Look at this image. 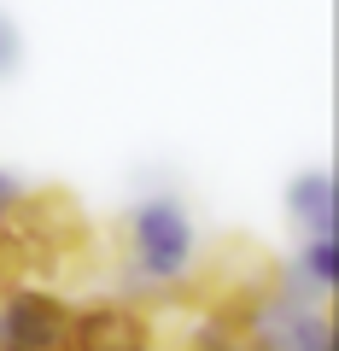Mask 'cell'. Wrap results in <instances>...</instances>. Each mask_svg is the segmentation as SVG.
Segmentation results:
<instances>
[{"mask_svg":"<svg viewBox=\"0 0 339 351\" xmlns=\"http://www.w3.org/2000/svg\"><path fill=\"white\" fill-rule=\"evenodd\" d=\"M71 322L59 299L36 287H12L0 299V351H71Z\"/></svg>","mask_w":339,"mask_h":351,"instance_id":"cell-3","label":"cell"},{"mask_svg":"<svg viewBox=\"0 0 339 351\" xmlns=\"http://www.w3.org/2000/svg\"><path fill=\"white\" fill-rule=\"evenodd\" d=\"M24 205H29V188L18 182L12 170H0V223H12V217L24 211Z\"/></svg>","mask_w":339,"mask_h":351,"instance_id":"cell-8","label":"cell"},{"mask_svg":"<svg viewBox=\"0 0 339 351\" xmlns=\"http://www.w3.org/2000/svg\"><path fill=\"white\" fill-rule=\"evenodd\" d=\"M287 217L299 223V234H339V182L327 164L287 182Z\"/></svg>","mask_w":339,"mask_h":351,"instance_id":"cell-4","label":"cell"},{"mask_svg":"<svg viewBox=\"0 0 339 351\" xmlns=\"http://www.w3.org/2000/svg\"><path fill=\"white\" fill-rule=\"evenodd\" d=\"M71 351H147V322L135 311L100 304L71 322Z\"/></svg>","mask_w":339,"mask_h":351,"instance_id":"cell-5","label":"cell"},{"mask_svg":"<svg viewBox=\"0 0 339 351\" xmlns=\"http://www.w3.org/2000/svg\"><path fill=\"white\" fill-rule=\"evenodd\" d=\"M292 287L316 293V299H327L339 287V234H304L299 240V252H292Z\"/></svg>","mask_w":339,"mask_h":351,"instance_id":"cell-6","label":"cell"},{"mask_svg":"<svg viewBox=\"0 0 339 351\" xmlns=\"http://www.w3.org/2000/svg\"><path fill=\"white\" fill-rule=\"evenodd\" d=\"M123 252L140 287H181L199 269V223H193L188 199L147 193L123 217Z\"/></svg>","mask_w":339,"mask_h":351,"instance_id":"cell-1","label":"cell"},{"mask_svg":"<svg viewBox=\"0 0 339 351\" xmlns=\"http://www.w3.org/2000/svg\"><path fill=\"white\" fill-rule=\"evenodd\" d=\"M18 64H24V36H18L12 18L0 12V76H12Z\"/></svg>","mask_w":339,"mask_h":351,"instance_id":"cell-7","label":"cell"},{"mask_svg":"<svg viewBox=\"0 0 339 351\" xmlns=\"http://www.w3.org/2000/svg\"><path fill=\"white\" fill-rule=\"evenodd\" d=\"M251 351H339L327 299L304 287H269L251 304Z\"/></svg>","mask_w":339,"mask_h":351,"instance_id":"cell-2","label":"cell"}]
</instances>
